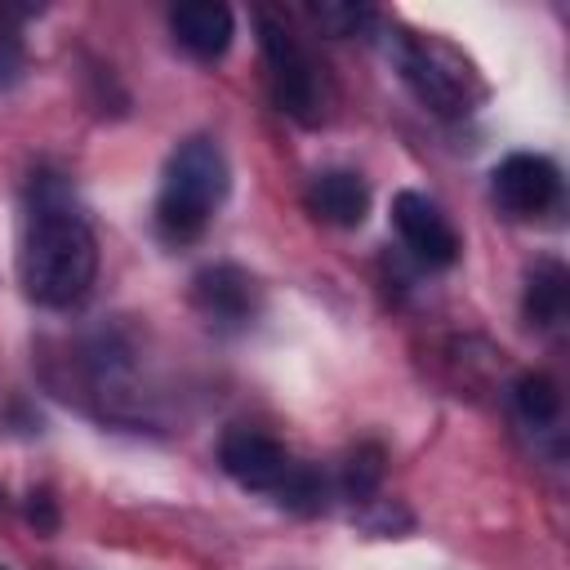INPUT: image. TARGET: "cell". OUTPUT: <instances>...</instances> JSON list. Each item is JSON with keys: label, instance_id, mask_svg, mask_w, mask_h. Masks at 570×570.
I'll return each mask as SVG.
<instances>
[{"label": "cell", "instance_id": "obj_10", "mask_svg": "<svg viewBox=\"0 0 570 570\" xmlns=\"http://www.w3.org/2000/svg\"><path fill=\"white\" fill-rule=\"evenodd\" d=\"M307 209L334 227H361L370 214V187L352 169H325L307 183Z\"/></svg>", "mask_w": 570, "mask_h": 570}, {"label": "cell", "instance_id": "obj_8", "mask_svg": "<svg viewBox=\"0 0 570 570\" xmlns=\"http://www.w3.org/2000/svg\"><path fill=\"white\" fill-rule=\"evenodd\" d=\"M169 27H174V40L196 53V58H223L232 36H236V18L227 4L218 0H187L169 13Z\"/></svg>", "mask_w": 570, "mask_h": 570}, {"label": "cell", "instance_id": "obj_14", "mask_svg": "<svg viewBox=\"0 0 570 570\" xmlns=\"http://www.w3.org/2000/svg\"><path fill=\"white\" fill-rule=\"evenodd\" d=\"M312 18L321 22V27H330V31H352V27H361L365 22V9H352V4H316L312 9Z\"/></svg>", "mask_w": 570, "mask_h": 570}, {"label": "cell", "instance_id": "obj_12", "mask_svg": "<svg viewBox=\"0 0 570 570\" xmlns=\"http://www.w3.org/2000/svg\"><path fill=\"white\" fill-rule=\"evenodd\" d=\"M512 396H517L521 419L534 423V428H543V423H552L561 414V392H557V383L548 374H521Z\"/></svg>", "mask_w": 570, "mask_h": 570}, {"label": "cell", "instance_id": "obj_4", "mask_svg": "<svg viewBox=\"0 0 570 570\" xmlns=\"http://www.w3.org/2000/svg\"><path fill=\"white\" fill-rule=\"evenodd\" d=\"M401 76L410 80V89L441 116H459L472 107V98L481 94L472 85V67L441 40L432 36H414L401 45Z\"/></svg>", "mask_w": 570, "mask_h": 570}, {"label": "cell", "instance_id": "obj_1", "mask_svg": "<svg viewBox=\"0 0 570 570\" xmlns=\"http://www.w3.org/2000/svg\"><path fill=\"white\" fill-rule=\"evenodd\" d=\"M18 276L27 298L53 312L85 303V294L94 289L98 245L85 214L71 205V196L58 183H40V191L31 196V214L18 249Z\"/></svg>", "mask_w": 570, "mask_h": 570}, {"label": "cell", "instance_id": "obj_11", "mask_svg": "<svg viewBox=\"0 0 570 570\" xmlns=\"http://www.w3.org/2000/svg\"><path fill=\"white\" fill-rule=\"evenodd\" d=\"M566 303H570V276H566V267L552 263V258L534 263V272L525 281V321L539 325V330L561 325Z\"/></svg>", "mask_w": 570, "mask_h": 570}, {"label": "cell", "instance_id": "obj_13", "mask_svg": "<svg viewBox=\"0 0 570 570\" xmlns=\"http://www.w3.org/2000/svg\"><path fill=\"white\" fill-rule=\"evenodd\" d=\"M379 476H383V450H379V445H361V450L347 459V468H343V490H347L352 499H365V494L379 485Z\"/></svg>", "mask_w": 570, "mask_h": 570}, {"label": "cell", "instance_id": "obj_6", "mask_svg": "<svg viewBox=\"0 0 570 570\" xmlns=\"http://www.w3.org/2000/svg\"><path fill=\"white\" fill-rule=\"evenodd\" d=\"M218 463L223 472L245 485V490H258V494H281L285 481L294 476V459L285 454L281 441H272L267 432H254V428H232L218 445Z\"/></svg>", "mask_w": 570, "mask_h": 570}, {"label": "cell", "instance_id": "obj_3", "mask_svg": "<svg viewBox=\"0 0 570 570\" xmlns=\"http://www.w3.org/2000/svg\"><path fill=\"white\" fill-rule=\"evenodd\" d=\"M263 31V62H267V80H272V98L285 116L316 125L325 116V89H321V71L312 62V53L294 40L289 27L258 18Z\"/></svg>", "mask_w": 570, "mask_h": 570}, {"label": "cell", "instance_id": "obj_16", "mask_svg": "<svg viewBox=\"0 0 570 570\" xmlns=\"http://www.w3.org/2000/svg\"><path fill=\"white\" fill-rule=\"evenodd\" d=\"M0 570H9V566H0Z\"/></svg>", "mask_w": 570, "mask_h": 570}, {"label": "cell", "instance_id": "obj_9", "mask_svg": "<svg viewBox=\"0 0 570 570\" xmlns=\"http://www.w3.org/2000/svg\"><path fill=\"white\" fill-rule=\"evenodd\" d=\"M191 298L196 307L209 316V321H223V325H240L254 316V276H245L240 267L232 263H218V267H205L191 285Z\"/></svg>", "mask_w": 570, "mask_h": 570}, {"label": "cell", "instance_id": "obj_2", "mask_svg": "<svg viewBox=\"0 0 570 570\" xmlns=\"http://www.w3.org/2000/svg\"><path fill=\"white\" fill-rule=\"evenodd\" d=\"M232 187V169L227 156L214 138H187L174 147L165 178H160V196H156V227L169 245H187L196 240L209 218L218 214V205L227 200Z\"/></svg>", "mask_w": 570, "mask_h": 570}, {"label": "cell", "instance_id": "obj_15", "mask_svg": "<svg viewBox=\"0 0 570 570\" xmlns=\"http://www.w3.org/2000/svg\"><path fill=\"white\" fill-rule=\"evenodd\" d=\"M18 71H22V45H18V36L0 31V85H9Z\"/></svg>", "mask_w": 570, "mask_h": 570}, {"label": "cell", "instance_id": "obj_5", "mask_svg": "<svg viewBox=\"0 0 570 570\" xmlns=\"http://www.w3.org/2000/svg\"><path fill=\"white\" fill-rule=\"evenodd\" d=\"M490 191H494V200H499L503 214H512V218H539V214H548L557 205L561 174L539 151H512V156H503L494 165Z\"/></svg>", "mask_w": 570, "mask_h": 570}, {"label": "cell", "instance_id": "obj_7", "mask_svg": "<svg viewBox=\"0 0 570 570\" xmlns=\"http://www.w3.org/2000/svg\"><path fill=\"white\" fill-rule=\"evenodd\" d=\"M392 227L423 267H450L459 258V236H454L450 218L436 209V200H428L419 191H396Z\"/></svg>", "mask_w": 570, "mask_h": 570}]
</instances>
